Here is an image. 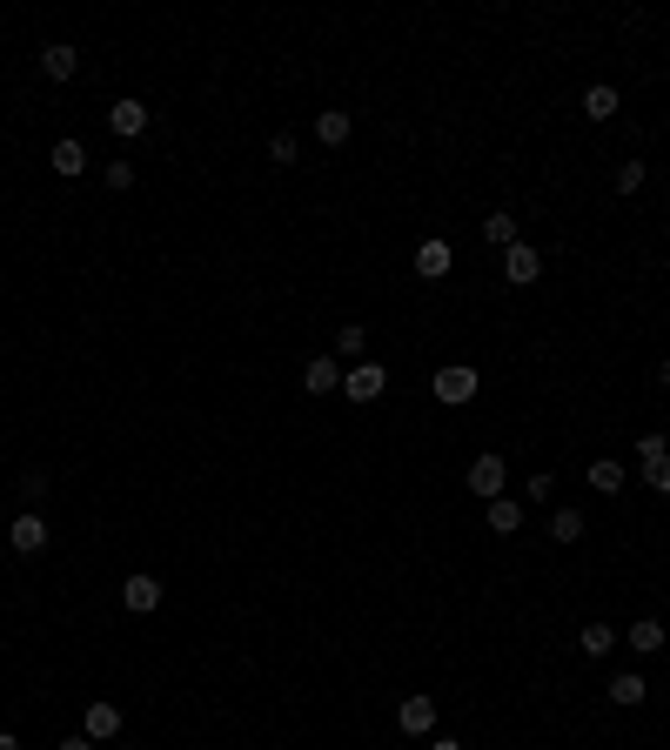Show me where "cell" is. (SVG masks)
Masks as SVG:
<instances>
[{
	"instance_id": "obj_14",
	"label": "cell",
	"mask_w": 670,
	"mask_h": 750,
	"mask_svg": "<svg viewBox=\"0 0 670 750\" xmlns=\"http://www.w3.org/2000/svg\"><path fill=\"white\" fill-rule=\"evenodd\" d=\"M74 67H81V54H74L67 41H47L41 47V74H47V81H74Z\"/></svg>"
},
{
	"instance_id": "obj_10",
	"label": "cell",
	"mask_w": 670,
	"mask_h": 750,
	"mask_svg": "<svg viewBox=\"0 0 670 750\" xmlns=\"http://www.w3.org/2000/svg\"><path fill=\"white\" fill-rule=\"evenodd\" d=\"M302 389H309V396H335V389H342L335 355H309V362H302Z\"/></svg>"
},
{
	"instance_id": "obj_20",
	"label": "cell",
	"mask_w": 670,
	"mask_h": 750,
	"mask_svg": "<svg viewBox=\"0 0 670 750\" xmlns=\"http://www.w3.org/2000/svg\"><path fill=\"white\" fill-rule=\"evenodd\" d=\"M630 650H637V657H657V650H664V623L657 617H644V623H630Z\"/></svg>"
},
{
	"instance_id": "obj_11",
	"label": "cell",
	"mask_w": 670,
	"mask_h": 750,
	"mask_svg": "<svg viewBox=\"0 0 670 750\" xmlns=\"http://www.w3.org/2000/svg\"><path fill=\"white\" fill-rule=\"evenodd\" d=\"M81 730H88L94 744H114V737H121V704H108V697H101V704H88Z\"/></svg>"
},
{
	"instance_id": "obj_35",
	"label": "cell",
	"mask_w": 670,
	"mask_h": 750,
	"mask_svg": "<svg viewBox=\"0 0 670 750\" xmlns=\"http://www.w3.org/2000/svg\"><path fill=\"white\" fill-rule=\"evenodd\" d=\"M0 563H7V543H0Z\"/></svg>"
},
{
	"instance_id": "obj_25",
	"label": "cell",
	"mask_w": 670,
	"mask_h": 750,
	"mask_svg": "<svg viewBox=\"0 0 670 750\" xmlns=\"http://www.w3.org/2000/svg\"><path fill=\"white\" fill-rule=\"evenodd\" d=\"M101 181H108L114 195H128V188H134V161H108V168H101Z\"/></svg>"
},
{
	"instance_id": "obj_2",
	"label": "cell",
	"mask_w": 670,
	"mask_h": 750,
	"mask_svg": "<svg viewBox=\"0 0 670 750\" xmlns=\"http://www.w3.org/2000/svg\"><path fill=\"white\" fill-rule=\"evenodd\" d=\"M503 489H510V463H503L496 449H483V456L469 463V496H483V503H496Z\"/></svg>"
},
{
	"instance_id": "obj_18",
	"label": "cell",
	"mask_w": 670,
	"mask_h": 750,
	"mask_svg": "<svg viewBox=\"0 0 670 750\" xmlns=\"http://www.w3.org/2000/svg\"><path fill=\"white\" fill-rule=\"evenodd\" d=\"M583 483L597 489V496H617V489H624L630 476H624V463H610V456H597V463L583 469Z\"/></svg>"
},
{
	"instance_id": "obj_21",
	"label": "cell",
	"mask_w": 670,
	"mask_h": 750,
	"mask_svg": "<svg viewBox=\"0 0 670 750\" xmlns=\"http://www.w3.org/2000/svg\"><path fill=\"white\" fill-rule=\"evenodd\" d=\"M550 543H583V509H550Z\"/></svg>"
},
{
	"instance_id": "obj_4",
	"label": "cell",
	"mask_w": 670,
	"mask_h": 750,
	"mask_svg": "<svg viewBox=\"0 0 670 750\" xmlns=\"http://www.w3.org/2000/svg\"><path fill=\"white\" fill-rule=\"evenodd\" d=\"M148 121H155V114H148V101H134V94H121V101L108 108V134L114 141H141Z\"/></svg>"
},
{
	"instance_id": "obj_16",
	"label": "cell",
	"mask_w": 670,
	"mask_h": 750,
	"mask_svg": "<svg viewBox=\"0 0 670 750\" xmlns=\"http://www.w3.org/2000/svg\"><path fill=\"white\" fill-rule=\"evenodd\" d=\"M577 650H583L590 663H603L610 650H617V630H610V623H583V630H577Z\"/></svg>"
},
{
	"instance_id": "obj_1",
	"label": "cell",
	"mask_w": 670,
	"mask_h": 750,
	"mask_svg": "<svg viewBox=\"0 0 670 750\" xmlns=\"http://www.w3.org/2000/svg\"><path fill=\"white\" fill-rule=\"evenodd\" d=\"M476 389H483V375L469 369V362H443V369L429 375V396L443 402V409H463V402H476Z\"/></svg>"
},
{
	"instance_id": "obj_15",
	"label": "cell",
	"mask_w": 670,
	"mask_h": 750,
	"mask_svg": "<svg viewBox=\"0 0 670 750\" xmlns=\"http://www.w3.org/2000/svg\"><path fill=\"white\" fill-rule=\"evenodd\" d=\"M349 134H356V121H349L342 108H322V114H315V141H322V148H342Z\"/></svg>"
},
{
	"instance_id": "obj_12",
	"label": "cell",
	"mask_w": 670,
	"mask_h": 750,
	"mask_svg": "<svg viewBox=\"0 0 670 750\" xmlns=\"http://www.w3.org/2000/svg\"><path fill=\"white\" fill-rule=\"evenodd\" d=\"M449 268H456V248L449 242H423L416 248V275H423V282H443Z\"/></svg>"
},
{
	"instance_id": "obj_5",
	"label": "cell",
	"mask_w": 670,
	"mask_h": 750,
	"mask_svg": "<svg viewBox=\"0 0 670 750\" xmlns=\"http://www.w3.org/2000/svg\"><path fill=\"white\" fill-rule=\"evenodd\" d=\"M7 550H14V556H41L47 550V516H41V509H21V516H14Z\"/></svg>"
},
{
	"instance_id": "obj_31",
	"label": "cell",
	"mask_w": 670,
	"mask_h": 750,
	"mask_svg": "<svg viewBox=\"0 0 670 750\" xmlns=\"http://www.w3.org/2000/svg\"><path fill=\"white\" fill-rule=\"evenodd\" d=\"M61 750H94V737L81 730V737H61Z\"/></svg>"
},
{
	"instance_id": "obj_6",
	"label": "cell",
	"mask_w": 670,
	"mask_h": 750,
	"mask_svg": "<svg viewBox=\"0 0 670 750\" xmlns=\"http://www.w3.org/2000/svg\"><path fill=\"white\" fill-rule=\"evenodd\" d=\"M121 610H134V617H148V610H161V576H148V570L121 576Z\"/></svg>"
},
{
	"instance_id": "obj_30",
	"label": "cell",
	"mask_w": 670,
	"mask_h": 750,
	"mask_svg": "<svg viewBox=\"0 0 670 750\" xmlns=\"http://www.w3.org/2000/svg\"><path fill=\"white\" fill-rule=\"evenodd\" d=\"M268 161H282V168H289V161H295V134H275V141H268Z\"/></svg>"
},
{
	"instance_id": "obj_3",
	"label": "cell",
	"mask_w": 670,
	"mask_h": 750,
	"mask_svg": "<svg viewBox=\"0 0 670 750\" xmlns=\"http://www.w3.org/2000/svg\"><path fill=\"white\" fill-rule=\"evenodd\" d=\"M382 389H389V369H382V362H349V369H342V396L349 402H376Z\"/></svg>"
},
{
	"instance_id": "obj_28",
	"label": "cell",
	"mask_w": 670,
	"mask_h": 750,
	"mask_svg": "<svg viewBox=\"0 0 670 750\" xmlns=\"http://www.w3.org/2000/svg\"><path fill=\"white\" fill-rule=\"evenodd\" d=\"M47 489H54V483H47V476H41V469H27V476H21V496H27V503H41V496H47Z\"/></svg>"
},
{
	"instance_id": "obj_17",
	"label": "cell",
	"mask_w": 670,
	"mask_h": 750,
	"mask_svg": "<svg viewBox=\"0 0 670 750\" xmlns=\"http://www.w3.org/2000/svg\"><path fill=\"white\" fill-rule=\"evenodd\" d=\"M644 697H650V684L637 677V670H617V677H610V704H617V710H637Z\"/></svg>"
},
{
	"instance_id": "obj_7",
	"label": "cell",
	"mask_w": 670,
	"mask_h": 750,
	"mask_svg": "<svg viewBox=\"0 0 670 750\" xmlns=\"http://www.w3.org/2000/svg\"><path fill=\"white\" fill-rule=\"evenodd\" d=\"M396 730L402 737H436V697H402L396 704Z\"/></svg>"
},
{
	"instance_id": "obj_19",
	"label": "cell",
	"mask_w": 670,
	"mask_h": 750,
	"mask_svg": "<svg viewBox=\"0 0 670 750\" xmlns=\"http://www.w3.org/2000/svg\"><path fill=\"white\" fill-rule=\"evenodd\" d=\"M617 108H624V94L610 88V81H597V88H583V114H590V121H610Z\"/></svg>"
},
{
	"instance_id": "obj_9",
	"label": "cell",
	"mask_w": 670,
	"mask_h": 750,
	"mask_svg": "<svg viewBox=\"0 0 670 750\" xmlns=\"http://www.w3.org/2000/svg\"><path fill=\"white\" fill-rule=\"evenodd\" d=\"M47 168H54V175H61V181L88 175V148H81V141H74V134H61V141H54V148H47Z\"/></svg>"
},
{
	"instance_id": "obj_13",
	"label": "cell",
	"mask_w": 670,
	"mask_h": 750,
	"mask_svg": "<svg viewBox=\"0 0 670 750\" xmlns=\"http://www.w3.org/2000/svg\"><path fill=\"white\" fill-rule=\"evenodd\" d=\"M483 523H490V536H516L523 530V503H516V496H496V503H483Z\"/></svg>"
},
{
	"instance_id": "obj_24",
	"label": "cell",
	"mask_w": 670,
	"mask_h": 750,
	"mask_svg": "<svg viewBox=\"0 0 670 750\" xmlns=\"http://www.w3.org/2000/svg\"><path fill=\"white\" fill-rule=\"evenodd\" d=\"M664 456H670V442H664V429H650V436H637V463H664Z\"/></svg>"
},
{
	"instance_id": "obj_26",
	"label": "cell",
	"mask_w": 670,
	"mask_h": 750,
	"mask_svg": "<svg viewBox=\"0 0 670 750\" xmlns=\"http://www.w3.org/2000/svg\"><path fill=\"white\" fill-rule=\"evenodd\" d=\"M644 175H650L644 161H624V168H617V188H624V195H637V188H644Z\"/></svg>"
},
{
	"instance_id": "obj_29",
	"label": "cell",
	"mask_w": 670,
	"mask_h": 750,
	"mask_svg": "<svg viewBox=\"0 0 670 750\" xmlns=\"http://www.w3.org/2000/svg\"><path fill=\"white\" fill-rule=\"evenodd\" d=\"M644 483L657 489V496H670V456H664V463H650V469H644Z\"/></svg>"
},
{
	"instance_id": "obj_27",
	"label": "cell",
	"mask_w": 670,
	"mask_h": 750,
	"mask_svg": "<svg viewBox=\"0 0 670 750\" xmlns=\"http://www.w3.org/2000/svg\"><path fill=\"white\" fill-rule=\"evenodd\" d=\"M523 503H550V469H536L530 483H523Z\"/></svg>"
},
{
	"instance_id": "obj_22",
	"label": "cell",
	"mask_w": 670,
	"mask_h": 750,
	"mask_svg": "<svg viewBox=\"0 0 670 750\" xmlns=\"http://www.w3.org/2000/svg\"><path fill=\"white\" fill-rule=\"evenodd\" d=\"M362 349H369V329H362V322H342V329H335V355H342V362H362Z\"/></svg>"
},
{
	"instance_id": "obj_32",
	"label": "cell",
	"mask_w": 670,
	"mask_h": 750,
	"mask_svg": "<svg viewBox=\"0 0 670 750\" xmlns=\"http://www.w3.org/2000/svg\"><path fill=\"white\" fill-rule=\"evenodd\" d=\"M423 750H463V744H456V737H429Z\"/></svg>"
},
{
	"instance_id": "obj_36",
	"label": "cell",
	"mask_w": 670,
	"mask_h": 750,
	"mask_svg": "<svg viewBox=\"0 0 670 750\" xmlns=\"http://www.w3.org/2000/svg\"><path fill=\"white\" fill-rule=\"evenodd\" d=\"M121 750H128V744H121Z\"/></svg>"
},
{
	"instance_id": "obj_23",
	"label": "cell",
	"mask_w": 670,
	"mask_h": 750,
	"mask_svg": "<svg viewBox=\"0 0 670 750\" xmlns=\"http://www.w3.org/2000/svg\"><path fill=\"white\" fill-rule=\"evenodd\" d=\"M483 242H490V248H516V215H503V208L483 215Z\"/></svg>"
},
{
	"instance_id": "obj_8",
	"label": "cell",
	"mask_w": 670,
	"mask_h": 750,
	"mask_svg": "<svg viewBox=\"0 0 670 750\" xmlns=\"http://www.w3.org/2000/svg\"><path fill=\"white\" fill-rule=\"evenodd\" d=\"M536 275H543V255H536L530 242H516V248H503V282H516V288H530Z\"/></svg>"
},
{
	"instance_id": "obj_33",
	"label": "cell",
	"mask_w": 670,
	"mask_h": 750,
	"mask_svg": "<svg viewBox=\"0 0 670 750\" xmlns=\"http://www.w3.org/2000/svg\"><path fill=\"white\" fill-rule=\"evenodd\" d=\"M0 750H21V737H14V730H0Z\"/></svg>"
},
{
	"instance_id": "obj_34",
	"label": "cell",
	"mask_w": 670,
	"mask_h": 750,
	"mask_svg": "<svg viewBox=\"0 0 670 750\" xmlns=\"http://www.w3.org/2000/svg\"><path fill=\"white\" fill-rule=\"evenodd\" d=\"M657 375H664V382H670V355H664V369H657Z\"/></svg>"
}]
</instances>
